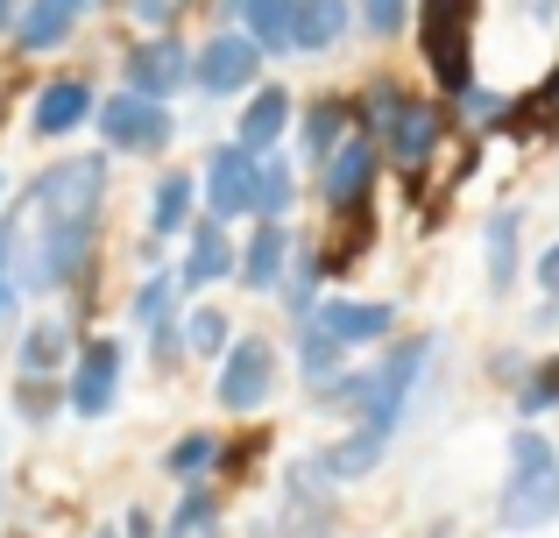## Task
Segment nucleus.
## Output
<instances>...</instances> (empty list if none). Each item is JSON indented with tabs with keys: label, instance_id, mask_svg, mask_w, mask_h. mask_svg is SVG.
I'll return each mask as SVG.
<instances>
[{
	"label": "nucleus",
	"instance_id": "obj_1",
	"mask_svg": "<svg viewBox=\"0 0 559 538\" xmlns=\"http://www.w3.org/2000/svg\"><path fill=\"white\" fill-rule=\"evenodd\" d=\"M99 206H107V156H64V164L43 170L8 206V220H0V255H8L22 298L85 276L93 235H99Z\"/></svg>",
	"mask_w": 559,
	"mask_h": 538
},
{
	"label": "nucleus",
	"instance_id": "obj_2",
	"mask_svg": "<svg viewBox=\"0 0 559 538\" xmlns=\"http://www.w3.org/2000/svg\"><path fill=\"white\" fill-rule=\"evenodd\" d=\"M432 369V340H411V347H390V355L376 361V369H341L333 383H319V411H341L355 418V426H376L396 440V426H404L411 397H418V375Z\"/></svg>",
	"mask_w": 559,
	"mask_h": 538
},
{
	"label": "nucleus",
	"instance_id": "obj_3",
	"mask_svg": "<svg viewBox=\"0 0 559 538\" xmlns=\"http://www.w3.org/2000/svg\"><path fill=\"white\" fill-rule=\"evenodd\" d=\"M496 517H503V531H546L559 517V446L546 432H518V440H510Z\"/></svg>",
	"mask_w": 559,
	"mask_h": 538
},
{
	"label": "nucleus",
	"instance_id": "obj_4",
	"mask_svg": "<svg viewBox=\"0 0 559 538\" xmlns=\"http://www.w3.org/2000/svg\"><path fill=\"white\" fill-rule=\"evenodd\" d=\"M369 135L382 142V156H390L396 170H425L439 150V135H447V121H439V107H425V99H404L396 85H376L369 93Z\"/></svg>",
	"mask_w": 559,
	"mask_h": 538
},
{
	"label": "nucleus",
	"instance_id": "obj_5",
	"mask_svg": "<svg viewBox=\"0 0 559 538\" xmlns=\"http://www.w3.org/2000/svg\"><path fill=\"white\" fill-rule=\"evenodd\" d=\"M475 8H481V0H425V8H418L425 64L439 71V85H447V93H467V85H475V50H467Z\"/></svg>",
	"mask_w": 559,
	"mask_h": 538
},
{
	"label": "nucleus",
	"instance_id": "obj_6",
	"mask_svg": "<svg viewBox=\"0 0 559 538\" xmlns=\"http://www.w3.org/2000/svg\"><path fill=\"white\" fill-rule=\"evenodd\" d=\"M121 375H128V347L121 340H85L71 355V375H64V404L79 418H107L121 404Z\"/></svg>",
	"mask_w": 559,
	"mask_h": 538
},
{
	"label": "nucleus",
	"instance_id": "obj_7",
	"mask_svg": "<svg viewBox=\"0 0 559 538\" xmlns=\"http://www.w3.org/2000/svg\"><path fill=\"white\" fill-rule=\"evenodd\" d=\"M170 107L164 99H150V93H114L107 107H99V135H107V150H121V156H156L170 142Z\"/></svg>",
	"mask_w": 559,
	"mask_h": 538
},
{
	"label": "nucleus",
	"instance_id": "obj_8",
	"mask_svg": "<svg viewBox=\"0 0 559 538\" xmlns=\"http://www.w3.org/2000/svg\"><path fill=\"white\" fill-rule=\"evenodd\" d=\"M205 213L213 220H241V213H255V192H262V156L241 150V142H219L213 156H205Z\"/></svg>",
	"mask_w": 559,
	"mask_h": 538
},
{
	"label": "nucleus",
	"instance_id": "obj_9",
	"mask_svg": "<svg viewBox=\"0 0 559 538\" xmlns=\"http://www.w3.org/2000/svg\"><path fill=\"white\" fill-rule=\"evenodd\" d=\"M376 170H382V142L369 135V128H355V135H341V150L319 164V192H326L333 213H355L369 206L376 192Z\"/></svg>",
	"mask_w": 559,
	"mask_h": 538
},
{
	"label": "nucleus",
	"instance_id": "obj_10",
	"mask_svg": "<svg viewBox=\"0 0 559 538\" xmlns=\"http://www.w3.org/2000/svg\"><path fill=\"white\" fill-rule=\"evenodd\" d=\"M255 79H262V43L248 36V28H219V36L191 57V85H199V93H213V99L248 93Z\"/></svg>",
	"mask_w": 559,
	"mask_h": 538
},
{
	"label": "nucleus",
	"instance_id": "obj_11",
	"mask_svg": "<svg viewBox=\"0 0 559 538\" xmlns=\"http://www.w3.org/2000/svg\"><path fill=\"white\" fill-rule=\"evenodd\" d=\"M276 397V355H270V340H234L227 355H219V404L227 411H262V404Z\"/></svg>",
	"mask_w": 559,
	"mask_h": 538
},
{
	"label": "nucleus",
	"instance_id": "obj_12",
	"mask_svg": "<svg viewBox=\"0 0 559 538\" xmlns=\"http://www.w3.org/2000/svg\"><path fill=\"white\" fill-rule=\"evenodd\" d=\"M121 64H128V85H135V93H150V99H170L178 85H191V50L178 43V28H156V36L135 43Z\"/></svg>",
	"mask_w": 559,
	"mask_h": 538
},
{
	"label": "nucleus",
	"instance_id": "obj_13",
	"mask_svg": "<svg viewBox=\"0 0 559 538\" xmlns=\"http://www.w3.org/2000/svg\"><path fill=\"white\" fill-rule=\"evenodd\" d=\"M319 326L333 333L341 347H369V340H390V326H396V312L390 304H369V298H326L319 304Z\"/></svg>",
	"mask_w": 559,
	"mask_h": 538
},
{
	"label": "nucleus",
	"instance_id": "obj_14",
	"mask_svg": "<svg viewBox=\"0 0 559 538\" xmlns=\"http://www.w3.org/2000/svg\"><path fill=\"white\" fill-rule=\"evenodd\" d=\"M93 121V85L85 79H50L36 93V113H28V128H36V135H71V128H85Z\"/></svg>",
	"mask_w": 559,
	"mask_h": 538
},
{
	"label": "nucleus",
	"instance_id": "obj_15",
	"mask_svg": "<svg viewBox=\"0 0 559 538\" xmlns=\"http://www.w3.org/2000/svg\"><path fill=\"white\" fill-rule=\"evenodd\" d=\"M79 22H85V0H28V8L14 14V43H22V50H57Z\"/></svg>",
	"mask_w": 559,
	"mask_h": 538
},
{
	"label": "nucleus",
	"instance_id": "obj_16",
	"mask_svg": "<svg viewBox=\"0 0 559 538\" xmlns=\"http://www.w3.org/2000/svg\"><path fill=\"white\" fill-rule=\"evenodd\" d=\"M284 128H290V93H284V85H255V99H248L241 121H234V142L262 156V150H276Z\"/></svg>",
	"mask_w": 559,
	"mask_h": 538
},
{
	"label": "nucleus",
	"instance_id": "obj_17",
	"mask_svg": "<svg viewBox=\"0 0 559 538\" xmlns=\"http://www.w3.org/2000/svg\"><path fill=\"white\" fill-rule=\"evenodd\" d=\"M284 270H290V227L262 220L255 241H248V255H241V284L248 290H284Z\"/></svg>",
	"mask_w": 559,
	"mask_h": 538
},
{
	"label": "nucleus",
	"instance_id": "obj_18",
	"mask_svg": "<svg viewBox=\"0 0 559 538\" xmlns=\"http://www.w3.org/2000/svg\"><path fill=\"white\" fill-rule=\"evenodd\" d=\"M518 255H524V206H496L489 213V290L496 298L518 290Z\"/></svg>",
	"mask_w": 559,
	"mask_h": 538
},
{
	"label": "nucleus",
	"instance_id": "obj_19",
	"mask_svg": "<svg viewBox=\"0 0 559 538\" xmlns=\"http://www.w3.org/2000/svg\"><path fill=\"white\" fill-rule=\"evenodd\" d=\"M227 220H205L199 235H191V255H185V270H178V284L185 290H205V284H219V276H234V241L219 235Z\"/></svg>",
	"mask_w": 559,
	"mask_h": 538
},
{
	"label": "nucleus",
	"instance_id": "obj_20",
	"mask_svg": "<svg viewBox=\"0 0 559 538\" xmlns=\"http://www.w3.org/2000/svg\"><path fill=\"white\" fill-rule=\"evenodd\" d=\"M191 199H199V178H185V170L156 178V199H150V235H156V241L185 235V220H191Z\"/></svg>",
	"mask_w": 559,
	"mask_h": 538
},
{
	"label": "nucleus",
	"instance_id": "obj_21",
	"mask_svg": "<svg viewBox=\"0 0 559 538\" xmlns=\"http://www.w3.org/2000/svg\"><path fill=\"white\" fill-rule=\"evenodd\" d=\"M347 28V0H298V22H290V50H333Z\"/></svg>",
	"mask_w": 559,
	"mask_h": 538
},
{
	"label": "nucleus",
	"instance_id": "obj_22",
	"mask_svg": "<svg viewBox=\"0 0 559 538\" xmlns=\"http://www.w3.org/2000/svg\"><path fill=\"white\" fill-rule=\"evenodd\" d=\"M71 361V326L64 319H36L22 333V375H57Z\"/></svg>",
	"mask_w": 559,
	"mask_h": 538
},
{
	"label": "nucleus",
	"instance_id": "obj_23",
	"mask_svg": "<svg viewBox=\"0 0 559 538\" xmlns=\"http://www.w3.org/2000/svg\"><path fill=\"white\" fill-rule=\"evenodd\" d=\"M290 22H298V0H248L241 8V28L262 50H290Z\"/></svg>",
	"mask_w": 559,
	"mask_h": 538
},
{
	"label": "nucleus",
	"instance_id": "obj_24",
	"mask_svg": "<svg viewBox=\"0 0 559 538\" xmlns=\"http://www.w3.org/2000/svg\"><path fill=\"white\" fill-rule=\"evenodd\" d=\"M298 369H305V383H333V375L347 369V347L333 340V333L319 326V319L298 333Z\"/></svg>",
	"mask_w": 559,
	"mask_h": 538
},
{
	"label": "nucleus",
	"instance_id": "obj_25",
	"mask_svg": "<svg viewBox=\"0 0 559 538\" xmlns=\"http://www.w3.org/2000/svg\"><path fill=\"white\" fill-rule=\"evenodd\" d=\"M219 461H227V454H219V440H213V432H185V440L164 454V468L178 475V482H205V475H213Z\"/></svg>",
	"mask_w": 559,
	"mask_h": 538
},
{
	"label": "nucleus",
	"instance_id": "obj_26",
	"mask_svg": "<svg viewBox=\"0 0 559 538\" xmlns=\"http://www.w3.org/2000/svg\"><path fill=\"white\" fill-rule=\"evenodd\" d=\"M347 121H355V113L341 107V99H319L312 113H305V156H312V164H326L333 150H341V135H347Z\"/></svg>",
	"mask_w": 559,
	"mask_h": 538
},
{
	"label": "nucleus",
	"instance_id": "obj_27",
	"mask_svg": "<svg viewBox=\"0 0 559 538\" xmlns=\"http://www.w3.org/2000/svg\"><path fill=\"white\" fill-rule=\"evenodd\" d=\"M290 206H298V178H290V156H270V164H262L255 213H262V220H284Z\"/></svg>",
	"mask_w": 559,
	"mask_h": 538
},
{
	"label": "nucleus",
	"instance_id": "obj_28",
	"mask_svg": "<svg viewBox=\"0 0 559 538\" xmlns=\"http://www.w3.org/2000/svg\"><path fill=\"white\" fill-rule=\"evenodd\" d=\"M164 538H219V503L205 497V489H191V497L178 503V511H170Z\"/></svg>",
	"mask_w": 559,
	"mask_h": 538
},
{
	"label": "nucleus",
	"instance_id": "obj_29",
	"mask_svg": "<svg viewBox=\"0 0 559 538\" xmlns=\"http://www.w3.org/2000/svg\"><path fill=\"white\" fill-rule=\"evenodd\" d=\"M185 355H205V361L227 355V319H219L213 304H199V312L185 319Z\"/></svg>",
	"mask_w": 559,
	"mask_h": 538
},
{
	"label": "nucleus",
	"instance_id": "obj_30",
	"mask_svg": "<svg viewBox=\"0 0 559 538\" xmlns=\"http://www.w3.org/2000/svg\"><path fill=\"white\" fill-rule=\"evenodd\" d=\"M552 404H559V355L538 361V369H524V383H518V411H524V418L552 411Z\"/></svg>",
	"mask_w": 559,
	"mask_h": 538
},
{
	"label": "nucleus",
	"instance_id": "obj_31",
	"mask_svg": "<svg viewBox=\"0 0 559 538\" xmlns=\"http://www.w3.org/2000/svg\"><path fill=\"white\" fill-rule=\"evenodd\" d=\"M284 304H290V319H312L319 312V255H298V263H290Z\"/></svg>",
	"mask_w": 559,
	"mask_h": 538
},
{
	"label": "nucleus",
	"instance_id": "obj_32",
	"mask_svg": "<svg viewBox=\"0 0 559 538\" xmlns=\"http://www.w3.org/2000/svg\"><path fill=\"white\" fill-rule=\"evenodd\" d=\"M178 276H150V284L135 290V304H128V319H135V326H156V319H170V298H178Z\"/></svg>",
	"mask_w": 559,
	"mask_h": 538
},
{
	"label": "nucleus",
	"instance_id": "obj_33",
	"mask_svg": "<svg viewBox=\"0 0 559 538\" xmlns=\"http://www.w3.org/2000/svg\"><path fill=\"white\" fill-rule=\"evenodd\" d=\"M121 8L135 14L142 28H170V22H178V14L191 8V0H121Z\"/></svg>",
	"mask_w": 559,
	"mask_h": 538
},
{
	"label": "nucleus",
	"instance_id": "obj_34",
	"mask_svg": "<svg viewBox=\"0 0 559 538\" xmlns=\"http://www.w3.org/2000/svg\"><path fill=\"white\" fill-rule=\"evenodd\" d=\"M404 14H411V0H361V22H369L376 36H396Z\"/></svg>",
	"mask_w": 559,
	"mask_h": 538
},
{
	"label": "nucleus",
	"instance_id": "obj_35",
	"mask_svg": "<svg viewBox=\"0 0 559 538\" xmlns=\"http://www.w3.org/2000/svg\"><path fill=\"white\" fill-rule=\"evenodd\" d=\"M14 298H22V284H14V270H8V255H0V326H8V312H14Z\"/></svg>",
	"mask_w": 559,
	"mask_h": 538
},
{
	"label": "nucleus",
	"instance_id": "obj_36",
	"mask_svg": "<svg viewBox=\"0 0 559 538\" xmlns=\"http://www.w3.org/2000/svg\"><path fill=\"white\" fill-rule=\"evenodd\" d=\"M538 284H546V298H559V241L538 255Z\"/></svg>",
	"mask_w": 559,
	"mask_h": 538
},
{
	"label": "nucleus",
	"instance_id": "obj_37",
	"mask_svg": "<svg viewBox=\"0 0 559 538\" xmlns=\"http://www.w3.org/2000/svg\"><path fill=\"white\" fill-rule=\"evenodd\" d=\"M518 8L532 14V22H552V14H559V0H518Z\"/></svg>",
	"mask_w": 559,
	"mask_h": 538
},
{
	"label": "nucleus",
	"instance_id": "obj_38",
	"mask_svg": "<svg viewBox=\"0 0 559 538\" xmlns=\"http://www.w3.org/2000/svg\"><path fill=\"white\" fill-rule=\"evenodd\" d=\"M128 538H150V517L142 511H128Z\"/></svg>",
	"mask_w": 559,
	"mask_h": 538
},
{
	"label": "nucleus",
	"instance_id": "obj_39",
	"mask_svg": "<svg viewBox=\"0 0 559 538\" xmlns=\"http://www.w3.org/2000/svg\"><path fill=\"white\" fill-rule=\"evenodd\" d=\"M8 14H14V0H0V28H8Z\"/></svg>",
	"mask_w": 559,
	"mask_h": 538
},
{
	"label": "nucleus",
	"instance_id": "obj_40",
	"mask_svg": "<svg viewBox=\"0 0 559 538\" xmlns=\"http://www.w3.org/2000/svg\"><path fill=\"white\" fill-rule=\"evenodd\" d=\"M227 8H234V14H241V8H248V0H227Z\"/></svg>",
	"mask_w": 559,
	"mask_h": 538
},
{
	"label": "nucleus",
	"instance_id": "obj_41",
	"mask_svg": "<svg viewBox=\"0 0 559 538\" xmlns=\"http://www.w3.org/2000/svg\"><path fill=\"white\" fill-rule=\"evenodd\" d=\"M99 538H121V531H99Z\"/></svg>",
	"mask_w": 559,
	"mask_h": 538
}]
</instances>
